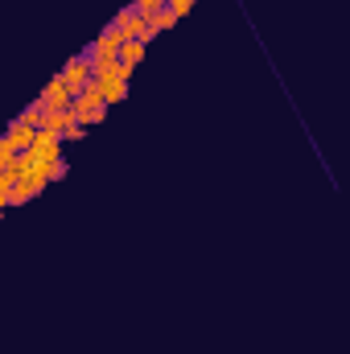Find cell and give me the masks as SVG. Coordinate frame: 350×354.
<instances>
[{
  "label": "cell",
  "instance_id": "6da1fadb",
  "mask_svg": "<svg viewBox=\"0 0 350 354\" xmlns=\"http://www.w3.org/2000/svg\"><path fill=\"white\" fill-rule=\"evenodd\" d=\"M111 25L120 29V41H144V45H149V41L157 37V33L149 29V21H144V16H140L132 4H124V8L111 16Z\"/></svg>",
  "mask_w": 350,
  "mask_h": 354
},
{
  "label": "cell",
  "instance_id": "7a4b0ae2",
  "mask_svg": "<svg viewBox=\"0 0 350 354\" xmlns=\"http://www.w3.org/2000/svg\"><path fill=\"white\" fill-rule=\"evenodd\" d=\"M58 78L66 82V91H70V95H78V91H83V87L91 82V70H87V58H83V54H74V58H70V62H66V66L58 70Z\"/></svg>",
  "mask_w": 350,
  "mask_h": 354
},
{
  "label": "cell",
  "instance_id": "3957f363",
  "mask_svg": "<svg viewBox=\"0 0 350 354\" xmlns=\"http://www.w3.org/2000/svg\"><path fill=\"white\" fill-rule=\"evenodd\" d=\"M37 99H41V107H50V111H66V107L74 103V95L66 91V82H62L58 74H54V78L45 82V91H41Z\"/></svg>",
  "mask_w": 350,
  "mask_h": 354
},
{
  "label": "cell",
  "instance_id": "277c9868",
  "mask_svg": "<svg viewBox=\"0 0 350 354\" xmlns=\"http://www.w3.org/2000/svg\"><path fill=\"white\" fill-rule=\"evenodd\" d=\"M116 66H120V54H103V58L87 62V70H91V82H103V78H111V74H116Z\"/></svg>",
  "mask_w": 350,
  "mask_h": 354
},
{
  "label": "cell",
  "instance_id": "5b68a950",
  "mask_svg": "<svg viewBox=\"0 0 350 354\" xmlns=\"http://www.w3.org/2000/svg\"><path fill=\"white\" fill-rule=\"evenodd\" d=\"M99 91H103V103H107V107H116V103L128 95V78L111 74V78H103V82H99Z\"/></svg>",
  "mask_w": 350,
  "mask_h": 354
},
{
  "label": "cell",
  "instance_id": "8992f818",
  "mask_svg": "<svg viewBox=\"0 0 350 354\" xmlns=\"http://www.w3.org/2000/svg\"><path fill=\"white\" fill-rule=\"evenodd\" d=\"M4 136H8V140L17 144V153H25V148H33V140H37V132H33V128H21L17 120L8 124V132H4Z\"/></svg>",
  "mask_w": 350,
  "mask_h": 354
},
{
  "label": "cell",
  "instance_id": "52a82bcc",
  "mask_svg": "<svg viewBox=\"0 0 350 354\" xmlns=\"http://www.w3.org/2000/svg\"><path fill=\"white\" fill-rule=\"evenodd\" d=\"M144 49H149L144 41H120V49H116V54H120V62H128V66H136V62L144 58Z\"/></svg>",
  "mask_w": 350,
  "mask_h": 354
},
{
  "label": "cell",
  "instance_id": "ba28073f",
  "mask_svg": "<svg viewBox=\"0 0 350 354\" xmlns=\"http://www.w3.org/2000/svg\"><path fill=\"white\" fill-rule=\"evenodd\" d=\"M41 111H45V107H41V99H33V103H29V107H25L21 115H17V124H21V128H33V132H37V124H41Z\"/></svg>",
  "mask_w": 350,
  "mask_h": 354
},
{
  "label": "cell",
  "instance_id": "9c48e42d",
  "mask_svg": "<svg viewBox=\"0 0 350 354\" xmlns=\"http://www.w3.org/2000/svg\"><path fill=\"white\" fill-rule=\"evenodd\" d=\"M144 21H149V29H153V33H165L169 25H177V16H173L169 8H161V12H153V16H144Z\"/></svg>",
  "mask_w": 350,
  "mask_h": 354
},
{
  "label": "cell",
  "instance_id": "30bf717a",
  "mask_svg": "<svg viewBox=\"0 0 350 354\" xmlns=\"http://www.w3.org/2000/svg\"><path fill=\"white\" fill-rule=\"evenodd\" d=\"M132 8H136L140 16H153V12H161V8H165V0H132Z\"/></svg>",
  "mask_w": 350,
  "mask_h": 354
},
{
  "label": "cell",
  "instance_id": "8fae6325",
  "mask_svg": "<svg viewBox=\"0 0 350 354\" xmlns=\"http://www.w3.org/2000/svg\"><path fill=\"white\" fill-rule=\"evenodd\" d=\"M87 136V128L83 124H70V128H62V144H78Z\"/></svg>",
  "mask_w": 350,
  "mask_h": 354
},
{
  "label": "cell",
  "instance_id": "7c38bea8",
  "mask_svg": "<svg viewBox=\"0 0 350 354\" xmlns=\"http://www.w3.org/2000/svg\"><path fill=\"white\" fill-rule=\"evenodd\" d=\"M66 169H70V165H66L62 157H58V161H50V169H45V181H62V177H66Z\"/></svg>",
  "mask_w": 350,
  "mask_h": 354
},
{
  "label": "cell",
  "instance_id": "4fadbf2b",
  "mask_svg": "<svg viewBox=\"0 0 350 354\" xmlns=\"http://www.w3.org/2000/svg\"><path fill=\"white\" fill-rule=\"evenodd\" d=\"M165 8H169V12H173L177 21H182V16H186V12L194 8V0H165Z\"/></svg>",
  "mask_w": 350,
  "mask_h": 354
},
{
  "label": "cell",
  "instance_id": "5bb4252c",
  "mask_svg": "<svg viewBox=\"0 0 350 354\" xmlns=\"http://www.w3.org/2000/svg\"><path fill=\"white\" fill-rule=\"evenodd\" d=\"M0 219H4V210H0Z\"/></svg>",
  "mask_w": 350,
  "mask_h": 354
}]
</instances>
